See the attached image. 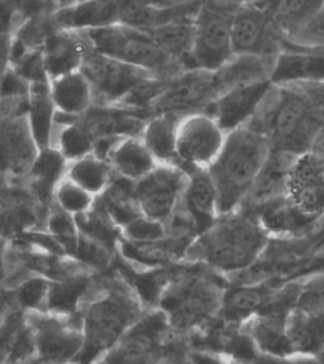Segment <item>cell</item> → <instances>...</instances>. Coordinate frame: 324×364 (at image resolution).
Segmentation results:
<instances>
[{"instance_id":"obj_40","label":"cell","mask_w":324,"mask_h":364,"mask_svg":"<svg viewBox=\"0 0 324 364\" xmlns=\"http://www.w3.org/2000/svg\"><path fill=\"white\" fill-rule=\"evenodd\" d=\"M285 41L299 47L324 50V6L296 33Z\"/></svg>"},{"instance_id":"obj_6","label":"cell","mask_w":324,"mask_h":364,"mask_svg":"<svg viewBox=\"0 0 324 364\" xmlns=\"http://www.w3.org/2000/svg\"><path fill=\"white\" fill-rule=\"evenodd\" d=\"M223 296L209 279L193 276H175L160 300L171 328L194 329L211 320L222 306Z\"/></svg>"},{"instance_id":"obj_13","label":"cell","mask_w":324,"mask_h":364,"mask_svg":"<svg viewBox=\"0 0 324 364\" xmlns=\"http://www.w3.org/2000/svg\"><path fill=\"white\" fill-rule=\"evenodd\" d=\"M33 330L37 355L41 360H70L79 357L84 348L81 326L76 328L56 314L48 311H28L26 316Z\"/></svg>"},{"instance_id":"obj_18","label":"cell","mask_w":324,"mask_h":364,"mask_svg":"<svg viewBox=\"0 0 324 364\" xmlns=\"http://www.w3.org/2000/svg\"><path fill=\"white\" fill-rule=\"evenodd\" d=\"M324 81V50L291 45L284 41L275 58L273 85H298Z\"/></svg>"},{"instance_id":"obj_28","label":"cell","mask_w":324,"mask_h":364,"mask_svg":"<svg viewBox=\"0 0 324 364\" xmlns=\"http://www.w3.org/2000/svg\"><path fill=\"white\" fill-rule=\"evenodd\" d=\"M182 118L180 114H155L143 127L141 138L159 164L177 165V128Z\"/></svg>"},{"instance_id":"obj_20","label":"cell","mask_w":324,"mask_h":364,"mask_svg":"<svg viewBox=\"0 0 324 364\" xmlns=\"http://www.w3.org/2000/svg\"><path fill=\"white\" fill-rule=\"evenodd\" d=\"M296 157L294 154L271 151L239 209L254 213L270 201L286 195L288 176Z\"/></svg>"},{"instance_id":"obj_44","label":"cell","mask_w":324,"mask_h":364,"mask_svg":"<svg viewBox=\"0 0 324 364\" xmlns=\"http://www.w3.org/2000/svg\"><path fill=\"white\" fill-rule=\"evenodd\" d=\"M232 1L236 6H244V4H251V3H257L260 0H229Z\"/></svg>"},{"instance_id":"obj_9","label":"cell","mask_w":324,"mask_h":364,"mask_svg":"<svg viewBox=\"0 0 324 364\" xmlns=\"http://www.w3.org/2000/svg\"><path fill=\"white\" fill-rule=\"evenodd\" d=\"M227 134L207 112L182 115L177 128V166L188 173L208 170L222 152Z\"/></svg>"},{"instance_id":"obj_37","label":"cell","mask_w":324,"mask_h":364,"mask_svg":"<svg viewBox=\"0 0 324 364\" xmlns=\"http://www.w3.org/2000/svg\"><path fill=\"white\" fill-rule=\"evenodd\" d=\"M52 282L42 277H31L17 286L16 300L28 311H47Z\"/></svg>"},{"instance_id":"obj_33","label":"cell","mask_w":324,"mask_h":364,"mask_svg":"<svg viewBox=\"0 0 324 364\" xmlns=\"http://www.w3.org/2000/svg\"><path fill=\"white\" fill-rule=\"evenodd\" d=\"M51 147L56 148L68 162L94 154L95 139L83 124L81 118L70 124L55 123Z\"/></svg>"},{"instance_id":"obj_38","label":"cell","mask_w":324,"mask_h":364,"mask_svg":"<svg viewBox=\"0 0 324 364\" xmlns=\"http://www.w3.org/2000/svg\"><path fill=\"white\" fill-rule=\"evenodd\" d=\"M47 227L52 237L57 239L63 248H68L71 253H75L79 242L80 230L74 215L63 211L56 205V209H53L48 215Z\"/></svg>"},{"instance_id":"obj_41","label":"cell","mask_w":324,"mask_h":364,"mask_svg":"<svg viewBox=\"0 0 324 364\" xmlns=\"http://www.w3.org/2000/svg\"><path fill=\"white\" fill-rule=\"evenodd\" d=\"M309 97L314 115L324 128V81L313 84H298Z\"/></svg>"},{"instance_id":"obj_10","label":"cell","mask_w":324,"mask_h":364,"mask_svg":"<svg viewBox=\"0 0 324 364\" xmlns=\"http://www.w3.org/2000/svg\"><path fill=\"white\" fill-rule=\"evenodd\" d=\"M218 97L216 73L203 68H189L167 80L150 112L155 114L175 113L180 115L204 112Z\"/></svg>"},{"instance_id":"obj_8","label":"cell","mask_w":324,"mask_h":364,"mask_svg":"<svg viewBox=\"0 0 324 364\" xmlns=\"http://www.w3.org/2000/svg\"><path fill=\"white\" fill-rule=\"evenodd\" d=\"M90 82L94 105L118 107L125 97L146 80L155 77L142 68L91 50L81 66Z\"/></svg>"},{"instance_id":"obj_39","label":"cell","mask_w":324,"mask_h":364,"mask_svg":"<svg viewBox=\"0 0 324 364\" xmlns=\"http://www.w3.org/2000/svg\"><path fill=\"white\" fill-rule=\"evenodd\" d=\"M122 235L127 242L143 245L152 243L166 238L165 223L160 222L146 215H140L122 228Z\"/></svg>"},{"instance_id":"obj_25","label":"cell","mask_w":324,"mask_h":364,"mask_svg":"<svg viewBox=\"0 0 324 364\" xmlns=\"http://www.w3.org/2000/svg\"><path fill=\"white\" fill-rule=\"evenodd\" d=\"M50 90L57 112L81 117L94 105L90 82L81 70L50 80Z\"/></svg>"},{"instance_id":"obj_1","label":"cell","mask_w":324,"mask_h":364,"mask_svg":"<svg viewBox=\"0 0 324 364\" xmlns=\"http://www.w3.org/2000/svg\"><path fill=\"white\" fill-rule=\"evenodd\" d=\"M270 234L247 211L219 215L194 239L185 259L203 262L219 272L241 273L250 268L266 248Z\"/></svg>"},{"instance_id":"obj_15","label":"cell","mask_w":324,"mask_h":364,"mask_svg":"<svg viewBox=\"0 0 324 364\" xmlns=\"http://www.w3.org/2000/svg\"><path fill=\"white\" fill-rule=\"evenodd\" d=\"M286 196L307 215H324V159L313 151L296 157L291 166Z\"/></svg>"},{"instance_id":"obj_23","label":"cell","mask_w":324,"mask_h":364,"mask_svg":"<svg viewBox=\"0 0 324 364\" xmlns=\"http://www.w3.org/2000/svg\"><path fill=\"white\" fill-rule=\"evenodd\" d=\"M108 161L120 177L137 181L147 176L160 165L141 136H122L109 149Z\"/></svg>"},{"instance_id":"obj_7","label":"cell","mask_w":324,"mask_h":364,"mask_svg":"<svg viewBox=\"0 0 324 364\" xmlns=\"http://www.w3.org/2000/svg\"><path fill=\"white\" fill-rule=\"evenodd\" d=\"M236 6L229 0H204L195 16L193 68L216 71L234 56L232 24Z\"/></svg>"},{"instance_id":"obj_36","label":"cell","mask_w":324,"mask_h":364,"mask_svg":"<svg viewBox=\"0 0 324 364\" xmlns=\"http://www.w3.org/2000/svg\"><path fill=\"white\" fill-rule=\"evenodd\" d=\"M296 309L315 318H324V272L314 273L303 281Z\"/></svg>"},{"instance_id":"obj_26","label":"cell","mask_w":324,"mask_h":364,"mask_svg":"<svg viewBox=\"0 0 324 364\" xmlns=\"http://www.w3.org/2000/svg\"><path fill=\"white\" fill-rule=\"evenodd\" d=\"M56 112L50 81H32L29 85L27 119L40 151L51 147Z\"/></svg>"},{"instance_id":"obj_12","label":"cell","mask_w":324,"mask_h":364,"mask_svg":"<svg viewBox=\"0 0 324 364\" xmlns=\"http://www.w3.org/2000/svg\"><path fill=\"white\" fill-rule=\"evenodd\" d=\"M232 40L234 55L252 53L278 56L284 46V36L258 3L239 6L234 16Z\"/></svg>"},{"instance_id":"obj_11","label":"cell","mask_w":324,"mask_h":364,"mask_svg":"<svg viewBox=\"0 0 324 364\" xmlns=\"http://www.w3.org/2000/svg\"><path fill=\"white\" fill-rule=\"evenodd\" d=\"M189 173L182 167L160 164L147 176L133 181V193L143 215L165 223L182 199Z\"/></svg>"},{"instance_id":"obj_21","label":"cell","mask_w":324,"mask_h":364,"mask_svg":"<svg viewBox=\"0 0 324 364\" xmlns=\"http://www.w3.org/2000/svg\"><path fill=\"white\" fill-rule=\"evenodd\" d=\"M53 22L60 29L88 32L120 24V0H81L58 8Z\"/></svg>"},{"instance_id":"obj_35","label":"cell","mask_w":324,"mask_h":364,"mask_svg":"<svg viewBox=\"0 0 324 364\" xmlns=\"http://www.w3.org/2000/svg\"><path fill=\"white\" fill-rule=\"evenodd\" d=\"M97 196L66 176L58 182L53 195V201L57 206L74 216L85 214L90 210Z\"/></svg>"},{"instance_id":"obj_2","label":"cell","mask_w":324,"mask_h":364,"mask_svg":"<svg viewBox=\"0 0 324 364\" xmlns=\"http://www.w3.org/2000/svg\"><path fill=\"white\" fill-rule=\"evenodd\" d=\"M249 124L268 139L271 151L301 156L313 149L324 128L299 85H271Z\"/></svg>"},{"instance_id":"obj_22","label":"cell","mask_w":324,"mask_h":364,"mask_svg":"<svg viewBox=\"0 0 324 364\" xmlns=\"http://www.w3.org/2000/svg\"><path fill=\"white\" fill-rule=\"evenodd\" d=\"M275 58L276 56L252 53L234 55L226 65L214 71L218 97L234 87L271 81Z\"/></svg>"},{"instance_id":"obj_45","label":"cell","mask_w":324,"mask_h":364,"mask_svg":"<svg viewBox=\"0 0 324 364\" xmlns=\"http://www.w3.org/2000/svg\"><path fill=\"white\" fill-rule=\"evenodd\" d=\"M78 1H81V0H58V4H60V8H63V6L75 4V3H78Z\"/></svg>"},{"instance_id":"obj_27","label":"cell","mask_w":324,"mask_h":364,"mask_svg":"<svg viewBox=\"0 0 324 364\" xmlns=\"http://www.w3.org/2000/svg\"><path fill=\"white\" fill-rule=\"evenodd\" d=\"M152 40L170 56L185 66L193 68L194 41H195V17H182L164 23L148 31Z\"/></svg>"},{"instance_id":"obj_19","label":"cell","mask_w":324,"mask_h":364,"mask_svg":"<svg viewBox=\"0 0 324 364\" xmlns=\"http://www.w3.org/2000/svg\"><path fill=\"white\" fill-rule=\"evenodd\" d=\"M91 50L85 32L58 28L46 38L43 50L41 51L47 77L55 79L80 70Z\"/></svg>"},{"instance_id":"obj_3","label":"cell","mask_w":324,"mask_h":364,"mask_svg":"<svg viewBox=\"0 0 324 364\" xmlns=\"http://www.w3.org/2000/svg\"><path fill=\"white\" fill-rule=\"evenodd\" d=\"M271 147L249 123L229 132L222 152L208 168L218 193V214L239 210Z\"/></svg>"},{"instance_id":"obj_14","label":"cell","mask_w":324,"mask_h":364,"mask_svg":"<svg viewBox=\"0 0 324 364\" xmlns=\"http://www.w3.org/2000/svg\"><path fill=\"white\" fill-rule=\"evenodd\" d=\"M169 326V320L162 310L151 311L145 316L141 315L102 360L145 362L152 359L159 354Z\"/></svg>"},{"instance_id":"obj_42","label":"cell","mask_w":324,"mask_h":364,"mask_svg":"<svg viewBox=\"0 0 324 364\" xmlns=\"http://www.w3.org/2000/svg\"><path fill=\"white\" fill-rule=\"evenodd\" d=\"M155 6L165 9H179V8H188L200 3L202 0H150Z\"/></svg>"},{"instance_id":"obj_5","label":"cell","mask_w":324,"mask_h":364,"mask_svg":"<svg viewBox=\"0 0 324 364\" xmlns=\"http://www.w3.org/2000/svg\"><path fill=\"white\" fill-rule=\"evenodd\" d=\"M85 34L94 51L142 68L157 79H171L187 70L177 58L161 50L146 31L115 24Z\"/></svg>"},{"instance_id":"obj_43","label":"cell","mask_w":324,"mask_h":364,"mask_svg":"<svg viewBox=\"0 0 324 364\" xmlns=\"http://www.w3.org/2000/svg\"><path fill=\"white\" fill-rule=\"evenodd\" d=\"M312 151H313L314 154H318V156H320L324 159V129L320 132L317 141L314 143Z\"/></svg>"},{"instance_id":"obj_32","label":"cell","mask_w":324,"mask_h":364,"mask_svg":"<svg viewBox=\"0 0 324 364\" xmlns=\"http://www.w3.org/2000/svg\"><path fill=\"white\" fill-rule=\"evenodd\" d=\"M273 294L268 284H242L223 297V313L231 320L251 318L261 310Z\"/></svg>"},{"instance_id":"obj_4","label":"cell","mask_w":324,"mask_h":364,"mask_svg":"<svg viewBox=\"0 0 324 364\" xmlns=\"http://www.w3.org/2000/svg\"><path fill=\"white\" fill-rule=\"evenodd\" d=\"M140 318V304L133 292L123 286H113L95 296L81 320L84 348L79 358L95 360L105 355Z\"/></svg>"},{"instance_id":"obj_24","label":"cell","mask_w":324,"mask_h":364,"mask_svg":"<svg viewBox=\"0 0 324 364\" xmlns=\"http://www.w3.org/2000/svg\"><path fill=\"white\" fill-rule=\"evenodd\" d=\"M182 200L198 223L200 233L211 227L219 216L218 193L208 170H195L189 173Z\"/></svg>"},{"instance_id":"obj_34","label":"cell","mask_w":324,"mask_h":364,"mask_svg":"<svg viewBox=\"0 0 324 364\" xmlns=\"http://www.w3.org/2000/svg\"><path fill=\"white\" fill-rule=\"evenodd\" d=\"M90 281L85 276H71L51 284L47 311L60 316H71L83 301Z\"/></svg>"},{"instance_id":"obj_16","label":"cell","mask_w":324,"mask_h":364,"mask_svg":"<svg viewBox=\"0 0 324 364\" xmlns=\"http://www.w3.org/2000/svg\"><path fill=\"white\" fill-rule=\"evenodd\" d=\"M3 172L9 181L27 177L40 154L27 114L3 118L1 123Z\"/></svg>"},{"instance_id":"obj_17","label":"cell","mask_w":324,"mask_h":364,"mask_svg":"<svg viewBox=\"0 0 324 364\" xmlns=\"http://www.w3.org/2000/svg\"><path fill=\"white\" fill-rule=\"evenodd\" d=\"M271 85V81H265L234 87L221 94L204 112L211 114L223 131L229 133L254 118Z\"/></svg>"},{"instance_id":"obj_31","label":"cell","mask_w":324,"mask_h":364,"mask_svg":"<svg viewBox=\"0 0 324 364\" xmlns=\"http://www.w3.org/2000/svg\"><path fill=\"white\" fill-rule=\"evenodd\" d=\"M113 168L107 159L90 154L68 162L65 176L76 182L94 196L102 195L112 181Z\"/></svg>"},{"instance_id":"obj_30","label":"cell","mask_w":324,"mask_h":364,"mask_svg":"<svg viewBox=\"0 0 324 364\" xmlns=\"http://www.w3.org/2000/svg\"><path fill=\"white\" fill-rule=\"evenodd\" d=\"M285 40L313 17L324 6V0H260Z\"/></svg>"},{"instance_id":"obj_29","label":"cell","mask_w":324,"mask_h":364,"mask_svg":"<svg viewBox=\"0 0 324 364\" xmlns=\"http://www.w3.org/2000/svg\"><path fill=\"white\" fill-rule=\"evenodd\" d=\"M68 164V159L56 148L41 149L28 175L31 193L41 204L53 201L55 188L65 176Z\"/></svg>"}]
</instances>
